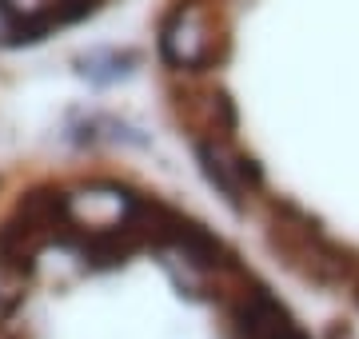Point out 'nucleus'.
Returning a JSON list of instances; mask_svg holds the SVG:
<instances>
[{"label": "nucleus", "instance_id": "nucleus-4", "mask_svg": "<svg viewBox=\"0 0 359 339\" xmlns=\"http://www.w3.org/2000/svg\"><path fill=\"white\" fill-rule=\"evenodd\" d=\"M196 156H200V168L212 184H216L228 204H244L248 196L264 192V168L256 160L240 152L231 136H196Z\"/></svg>", "mask_w": 359, "mask_h": 339}, {"label": "nucleus", "instance_id": "nucleus-3", "mask_svg": "<svg viewBox=\"0 0 359 339\" xmlns=\"http://www.w3.org/2000/svg\"><path fill=\"white\" fill-rule=\"evenodd\" d=\"M228 53V32L219 28L216 13L200 0H176L160 25V56L172 68L204 72Z\"/></svg>", "mask_w": 359, "mask_h": 339}, {"label": "nucleus", "instance_id": "nucleus-6", "mask_svg": "<svg viewBox=\"0 0 359 339\" xmlns=\"http://www.w3.org/2000/svg\"><path fill=\"white\" fill-rule=\"evenodd\" d=\"M100 8V0H40V8L32 13L36 28L48 36L52 28H65V25H76L84 16H92Z\"/></svg>", "mask_w": 359, "mask_h": 339}, {"label": "nucleus", "instance_id": "nucleus-5", "mask_svg": "<svg viewBox=\"0 0 359 339\" xmlns=\"http://www.w3.org/2000/svg\"><path fill=\"white\" fill-rule=\"evenodd\" d=\"M231 335L236 339H308L295 315L271 296L264 284H244L228 303Z\"/></svg>", "mask_w": 359, "mask_h": 339}, {"label": "nucleus", "instance_id": "nucleus-8", "mask_svg": "<svg viewBox=\"0 0 359 339\" xmlns=\"http://www.w3.org/2000/svg\"><path fill=\"white\" fill-rule=\"evenodd\" d=\"M351 300L359 303V272H355V279H351Z\"/></svg>", "mask_w": 359, "mask_h": 339}, {"label": "nucleus", "instance_id": "nucleus-7", "mask_svg": "<svg viewBox=\"0 0 359 339\" xmlns=\"http://www.w3.org/2000/svg\"><path fill=\"white\" fill-rule=\"evenodd\" d=\"M327 339H351V335H347L344 327H332V335H327Z\"/></svg>", "mask_w": 359, "mask_h": 339}, {"label": "nucleus", "instance_id": "nucleus-1", "mask_svg": "<svg viewBox=\"0 0 359 339\" xmlns=\"http://www.w3.org/2000/svg\"><path fill=\"white\" fill-rule=\"evenodd\" d=\"M268 244L295 275H304L320 287H344L359 272L355 256L295 204H271Z\"/></svg>", "mask_w": 359, "mask_h": 339}, {"label": "nucleus", "instance_id": "nucleus-2", "mask_svg": "<svg viewBox=\"0 0 359 339\" xmlns=\"http://www.w3.org/2000/svg\"><path fill=\"white\" fill-rule=\"evenodd\" d=\"M72 228V196L65 188H32L0 223V275H28L48 244H68Z\"/></svg>", "mask_w": 359, "mask_h": 339}]
</instances>
